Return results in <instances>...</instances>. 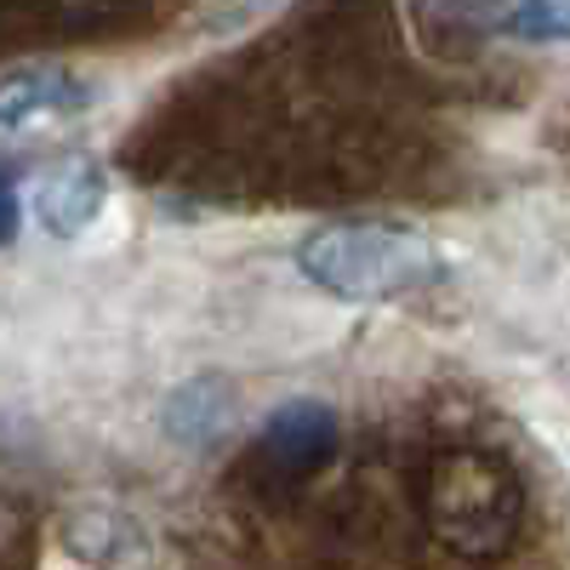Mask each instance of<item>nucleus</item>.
Wrapping results in <instances>:
<instances>
[{
  "label": "nucleus",
  "mask_w": 570,
  "mask_h": 570,
  "mask_svg": "<svg viewBox=\"0 0 570 570\" xmlns=\"http://www.w3.org/2000/svg\"><path fill=\"white\" fill-rule=\"evenodd\" d=\"M104 195H109L104 171L86 166V160H75V166H58L52 177H40V188H35V217H40V228L52 234V240H75V234H86L91 223H98Z\"/></svg>",
  "instance_id": "obj_4"
},
{
  "label": "nucleus",
  "mask_w": 570,
  "mask_h": 570,
  "mask_svg": "<svg viewBox=\"0 0 570 570\" xmlns=\"http://www.w3.org/2000/svg\"><path fill=\"white\" fill-rule=\"evenodd\" d=\"M303 279H314L325 297L343 303H376V297H400L416 285L440 279V246L416 228L400 223H331L314 228L297 246Z\"/></svg>",
  "instance_id": "obj_1"
},
{
  "label": "nucleus",
  "mask_w": 570,
  "mask_h": 570,
  "mask_svg": "<svg viewBox=\"0 0 570 570\" xmlns=\"http://www.w3.org/2000/svg\"><path fill=\"white\" fill-rule=\"evenodd\" d=\"M91 98H98V91H91L75 69L23 63L12 75H0V126H29V120H46V115H75Z\"/></svg>",
  "instance_id": "obj_3"
},
{
  "label": "nucleus",
  "mask_w": 570,
  "mask_h": 570,
  "mask_svg": "<svg viewBox=\"0 0 570 570\" xmlns=\"http://www.w3.org/2000/svg\"><path fill=\"white\" fill-rule=\"evenodd\" d=\"M18 223H23V200H18V171L0 166V246L18 240Z\"/></svg>",
  "instance_id": "obj_7"
},
{
  "label": "nucleus",
  "mask_w": 570,
  "mask_h": 570,
  "mask_svg": "<svg viewBox=\"0 0 570 570\" xmlns=\"http://www.w3.org/2000/svg\"><path fill=\"white\" fill-rule=\"evenodd\" d=\"M502 29L513 40H531V46H553L570 40V0H513Z\"/></svg>",
  "instance_id": "obj_6"
},
{
  "label": "nucleus",
  "mask_w": 570,
  "mask_h": 570,
  "mask_svg": "<svg viewBox=\"0 0 570 570\" xmlns=\"http://www.w3.org/2000/svg\"><path fill=\"white\" fill-rule=\"evenodd\" d=\"M434 525L456 553L497 559L519 531V491L491 456L456 451L434 473Z\"/></svg>",
  "instance_id": "obj_2"
},
{
  "label": "nucleus",
  "mask_w": 570,
  "mask_h": 570,
  "mask_svg": "<svg viewBox=\"0 0 570 570\" xmlns=\"http://www.w3.org/2000/svg\"><path fill=\"white\" fill-rule=\"evenodd\" d=\"M263 445L285 468H320L331 451H337V416H331L320 400H292L285 411H274Z\"/></svg>",
  "instance_id": "obj_5"
}]
</instances>
